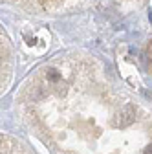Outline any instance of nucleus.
<instances>
[{
  "mask_svg": "<svg viewBox=\"0 0 152 154\" xmlns=\"http://www.w3.org/2000/svg\"><path fill=\"white\" fill-rule=\"evenodd\" d=\"M134 119H136V110H134V106H132V105H125L117 112L114 125H116L117 128H125V127H130L132 123H134Z\"/></svg>",
  "mask_w": 152,
  "mask_h": 154,
  "instance_id": "nucleus-1",
  "label": "nucleus"
},
{
  "mask_svg": "<svg viewBox=\"0 0 152 154\" xmlns=\"http://www.w3.org/2000/svg\"><path fill=\"white\" fill-rule=\"evenodd\" d=\"M48 79L55 83V81H59V79H61V73L57 72V70H53V68H50V70H48Z\"/></svg>",
  "mask_w": 152,
  "mask_h": 154,
  "instance_id": "nucleus-2",
  "label": "nucleus"
},
{
  "mask_svg": "<svg viewBox=\"0 0 152 154\" xmlns=\"http://www.w3.org/2000/svg\"><path fill=\"white\" fill-rule=\"evenodd\" d=\"M145 154H152V145H148V147L145 149Z\"/></svg>",
  "mask_w": 152,
  "mask_h": 154,
  "instance_id": "nucleus-3",
  "label": "nucleus"
},
{
  "mask_svg": "<svg viewBox=\"0 0 152 154\" xmlns=\"http://www.w3.org/2000/svg\"><path fill=\"white\" fill-rule=\"evenodd\" d=\"M148 20L152 22V9H150V13H148Z\"/></svg>",
  "mask_w": 152,
  "mask_h": 154,
  "instance_id": "nucleus-4",
  "label": "nucleus"
}]
</instances>
